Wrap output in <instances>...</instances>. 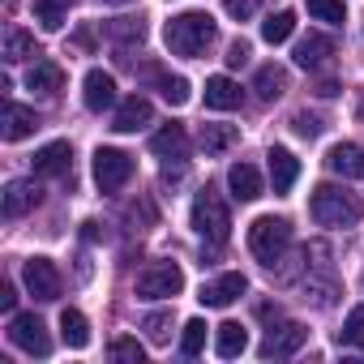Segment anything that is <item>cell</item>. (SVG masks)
I'll list each match as a JSON object with an SVG mask.
<instances>
[{
    "label": "cell",
    "instance_id": "obj_1",
    "mask_svg": "<svg viewBox=\"0 0 364 364\" xmlns=\"http://www.w3.org/2000/svg\"><path fill=\"white\" fill-rule=\"evenodd\" d=\"M215 35H219V26H215V18L210 14H202V9H189V14H176L167 26H163V39H167V48H171V56H202L210 43H215Z\"/></svg>",
    "mask_w": 364,
    "mask_h": 364
},
{
    "label": "cell",
    "instance_id": "obj_2",
    "mask_svg": "<svg viewBox=\"0 0 364 364\" xmlns=\"http://www.w3.org/2000/svg\"><path fill=\"white\" fill-rule=\"evenodd\" d=\"M309 210L321 228H355L364 219V202L347 189H334V185H317Z\"/></svg>",
    "mask_w": 364,
    "mask_h": 364
},
{
    "label": "cell",
    "instance_id": "obj_3",
    "mask_svg": "<svg viewBox=\"0 0 364 364\" xmlns=\"http://www.w3.org/2000/svg\"><path fill=\"white\" fill-rule=\"evenodd\" d=\"M287 245H291V223L287 219H274V215L253 219V228H249V253L262 266H279V257L287 253Z\"/></svg>",
    "mask_w": 364,
    "mask_h": 364
},
{
    "label": "cell",
    "instance_id": "obj_4",
    "mask_svg": "<svg viewBox=\"0 0 364 364\" xmlns=\"http://www.w3.org/2000/svg\"><path fill=\"white\" fill-rule=\"evenodd\" d=\"M193 232L206 236V240H215V245H223L232 236V210H228V202L210 185L193 198Z\"/></svg>",
    "mask_w": 364,
    "mask_h": 364
},
{
    "label": "cell",
    "instance_id": "obj_5",
    "mask_svg": "<svg viewBox=\"0 0 364 364\" xmlns=\"http://www.w3.org/2000/svg\"><path fill=\"white\" fill-rule=\"evenodd\" d=\"M185 291V270L176 262H150L141 274H137V296L141 300H171Z\"/></svg>",
    "mask_w": 364,
    "mask_h": 364
},
{
    "label": "cell",
    "instance_id": "obj_6",
    "mask_svg": "<svg viewBox=\"0 0 364 364\" xmlns=\"http://www.w3.org/2000/svg\"><path fill=\"white\" fill-rule=\"evenodd\" d=\"M133 180V154L116 150V146H99L95 150V185L103 193H120Z\"/></svg>",
    "mask_w": 364,
    "mask_h": 364
},
{
    "label": "cell",
    "instance_id": "obj_7",
    "mask_svg": "<svg viewBox=\"0 0 364 364\" xmlns=\"http://www.w3.org/2000/svg\"><path fill=\"white\" fill-rule=\"evenodd\" d=\"M9 343L22 347L26 355H48V351H52L48 326H43L35 313H14V317H9Z\"/></svg>",
    "mask_w": 364,
    "mask_h": 364
},
{
    "label": "cell",
    "instance_id": "obj_8",
    "mask_svg": "<svg viewBox=\"0 0 364 364\" xmlns=\"http://www.w3.org/2000/svg\"><path fill=\"white\" fill-rule=\"evenodd\" d=\"M22 283H26V291H31L35 300H43V304L60 300V270H56L48 257H31V262L22 266Z\"/></svg>",
    "mask_w": 364,
    "mask_h": 364
},
{
    "label": "cell",
    "instance_id": "obj_9",
    "mask_svg": "<svg viewBox=\"0 0 364 364\" xmlns=\"http://www.w3.org/2000/svg\"><path fill=\"white\" fill-rule=\"evenodd\" d=\"M304 338H309V330H304L300 321H283L279 330H270V334L262 338L257 355H262V360H287V355H296V351L304 347Z\"/></svg>",
    "mask_w": 364,
    "mask_h": 364
},
{
    "label": "cell",
    "instance_id": "obj_10",
    "mask_svg": "<svg viewBox=\"0 0 364 364\" xmlns=\"http://www.w3.org/2000/svg\"><path fill=\"white\" fill-rule=\"evenodd\" d=\"M249 291V279L245 274H236V270H228V274H219L215 283H202V304L206 309H228V304H236L240 296Z\"/></svg>",
    "mask_w": 364,
    "mask_h": 364
},
{
    "label": "cell",
    "instance_id": "obj_11",
    "mask_svg": "<svg viewBox=\"0 0 364 364\" xmlns=\"http://www.w3.org/2000/svg\"><path fill=\"white\" fill-rule=\"evenodd\" d=\"M266 167H270V185H274V193H287V189L296 185V176H300V159H296L287 146H270Z\"/></svg>",
    "mask_w": 364,
    "mask_h": 364
},
{
    "label": "cell",
    "instance_id": "obj_12",
    "mask_svg": "<svg viewBox=\"0 0 364 364\" xmlns=\"http://www.w3.org/2000/svg\"><path fill=\"white\" fill-rule=\"evenodd\" d=\"M82 103H86L90 112H107V107L116 103V77L103 73V69H90L86 82H82Z\"/></svg>",
    "mask_w": 364,
    "mask_h": 364
},
{
    "label": "cell",
    "instance_id": "obj_13",
    "mask_svg": "<svg viewBox=\"0 0 364 364\" xmlns=\"http://www.w3.org/2000/svg\"><path fill=\"white\" fill-rule=\"evenodd\" d=\"M154 120V107H150V99H141V95H129L120 107H116V116H112V129L116 133H137V129H146Z\"/></svg>",
    "mask_w": 364,
    "mask_h": 364
},
{
    "label": "cell",
    "instance_id": "obj_14",
    "mask_svg": "<svg viewBox=\"0 0 364 364\" xmlns=\"http://www.w3.org/2000/svg\"><path fill=\"white\" fill-rule=\"evenodd\" d=\"M326 167H330L334 176L364 180V146H355V141H338V146H330V154H326Z\"/></svg>",
    "mask_w": 364,
    "mask_h": 364
},
{
    "label": "cell",
    "instance_id": "obj_15",
    "mask_svg": "<svg viewBox=\"0 0 364 364\" xmlns=\"http://www.w3.org/2000/svg\"><path fill=\"white\" fill-rule=\"evenodd\" d=\"M291 56H296V65H300V69H321V65H330V56H334V39L313 31V35H304V39L296 43V52H291Z\"/></svg>",
    "mask_w": 364,
    "mask_h": 364
},
{
    "label": "cell",
    "instance_id": "obj_16",
    "mask_svg": "<svg viewBox=\"0 0 364 364\" xmlns=\"http://www.w3.org/2000/svg\"><path fill=\"white\" fill-rule=\"evenodd\" d=\"M39 129V116L35 107H22V103H5V116H0V133H5V141H22Z\"/></svg>",
    "mask_w": 364,
    "mask_h": 364
},
{
    "label": "cell",
    "instance_id": "obj_17",
    "mask_svg": "<svg viewBox=\"0 0 364 364\" xmlns=\"http://www.w3.org/2000/svg\"><path fill=\"white\" fill-rule=\"evenodd\" d=\"M228 185H232V198L236 202H257L262 198V171L253 163H232Z\"/></svg>",
    "mask_w": 364,
    "mask_h": 364
},
{
    "label": "cell",
    "instance_id": "obj_18",
    "mask_svg": "<svg viewBox=\"0 0 364 364\" xmlns=\"http://www.w3.org/2000/svg\"><path fill=\"white\" fill-rule=\"evenodd\" d=\"M35 206H39V185H35V180H9V189H5V215L22 219Z\"/></svg>",
    "mask_w": 364,
    "mask_h": 364
},
{
    "label": "cell",
    "instance_id": "obj_19",
    "mask_svg": "<svg viewBox=\"0 0 364 364\" xmlns=\"http://www.w3.org/2000/svg\"><path fill=\"white\" fill-rule=\"evenodd\" d=\"M150 150L159 159H185L189 154V133L180 129V124H163L154 137H150Z\"/></svg>",
    "mask_w": 364,
    "mask_h": 364
},
{
    "label": "cell",
    "instance_id": "obj_20",
    "mask_svg": "<svg viewBox=\"0 0 364 364\" xmlns=\"http://www.w3.org/2000/svg\"><path fill=\"white\" fill-rule=\"evenodd\" d=\"M240 86L232 82V77H206V107H215V112H236L240 107Z\"/></svg>",
    "mask_w": 364,
    "mask_h": 364
},
{
    "label": "cell",
    "instance_id": "obj_21",
    "mask_svg": "<svg viewBox=\"0 0 364 364\" xmlns=\"http://www.w3.org/2000/svg\"><path fill=\"white\" fill-rule=\"evenodd\" d=\"M69 159H73L69 141H48L31 163H35V176H65L69 171Z\"/></svg>",
    "mask_w": 364,
    "mask_h": 364
},
{
    "label": "cell",
    "instance_id": "obj_22",
    "mask_svg": "<svg viewBox=\"0 0 364 364\" xmlns=\"http://www.w3.org/2000/svg\"><path fill=\"white\" fill-rule=\"evenodd\" d=\"M26 86L39 90V95H56V90L65 86V69H60L56 60H35L31 73H26Z\"/></svg>",
    "mask_w": 364,
    "mask_h": 364
},
{
    "label": "cell",
    "instance_id": "obj_23",
    "mask_svg": "<svg viewBox=\"0 0 364 364\" xmlns=\"http://www.w3.org/2000/svg\"><path fill=\"white\" fill-rule=\"evenodd\" d=\"M245 347H249V330H245L240 321H223V326L215 330V351H219L223 360H236Z\"/></svg>",
    "mask_w": 364,
    "mask_h": 364
},
{
    "label": "cell",
    "instance_id": "obj_24",
    "mask_svg": "<svg viewBox=\"0 0 364 364\" xmlns=\"http://www.w3.org/2000/svg\"><path fill=\"white\" fill-rule=\"evenodd\" d=\"M146 77L159 82V95H163L171 107H185V103H189V77H180V73L171 77V73H163V69H154V65L146 69Z\"/></svg>",
    "mask_w": 364,
    "mask_h": 364
},
{
    "label": "cell",
    "instance_id": "obj_25",
    "mask_svg": "<svg viewBox=\"0 0 364 364\" xmlns=\"http://www.w3.org/2000/svg\"><path fill=\"white\" fill-rule=\"evenodd\" d=\"M253 90H257L266 103L283 99V90H287V69H283V65H262L257 77H253Z\"/></svg>",
    "mask_w": 364,
    "mask_h": 364
},
{
    "label": "cell",
    "instance_id": "obj_26",
    "mask_svg": "<svg viewBox=\"0 0 364 364\" xmlns=\"http://www.w3.org/2000/svg\"><path fill=\"white\" fill-rule=\"evenodd\" d=\"M31 56H39V52H35V35L22 31V26H9V31H5V60L18 65V60H31Z\"/></svg>",
    "mask_w": 364,
    "mask_h": 364
},
{
    "label": "cell",
    "instance_id": "obj_27",
    "mask_svg": "<svg viewBox=\"0 0 364 364\" xmlns=\"http://www.w3.org/2000/svg\"><path fill=\"white\" fill-rule=\"evenodd\" d=\"M236 137H240L236 124H206V129H202V150H206V154H223V150L236 146Z\"/></svg>",
    "mask_w": 364,
    "mask_h": 364
},
{
    "label": "cell",
    "instance_id": "obj_28",
    "mask_svg": "<svg viewBox=\"0 0 364 364\" xmlns=\"http://www.w3.org/2000/svg\"><path fill=\"white\" fill-rule=\"evenodd\" d=\"M60 334H65L69 347H86V343H90V321H86V313L65 309V313H60Z\"/></svg>",
    "mask_w": 364,
    "mask_h": 364
},
{
    "label": "cell",
    "instance_id": "obj_29",
    "mask_svg": "<svg viewBox=\"0 0 364 364\" xmlns=\"http://www.w3.org/2000/svg\"><path fill=\"white\" fill-rule=\"evenodd\" d=\"M291 31H296V14H291V9H279V14H270V18L262 22V39H266V43H287Z\"/></svg>",
    "mask_w": 364,
    "mask_h": 364
},
{
    "label": "cell",
    "instance_id": "obj_30",
    "mask_svg": "<svg viewBox=\"0 0 364 364\" xmlns=\"http://www.w3.org/2000/svg\"><path fill=\"white\" fill-rule=\"evenodd\" d=\"M69 5H73V0H35V18H39V26H43V31H60L65 18H69Z\"/></svg>",
    "mask_w": 364,
    "mask_h": 364
},
{
    "label": "cell",
    "instance_id": "obj_31",
    "mask_svg": "<svg viewBox=\"0 0 364 364\" xmlns=\"http://www.w3.org/2000/svg\"><path fill=\"white\" fill-rule=\"evenodd\" d=\"M206 347V321H185V334H180V355H202Z\"/></svg>",
    "mask_w": 364,
    "mask_h": 364
},
{
    "label": "cell",
    "instance_id": "obj_32",
    "mask_svg": "<svg viewBox=\"0 0 364 364\" xmlns=\"http://www.w3.org/2000/svg\"><path fill=\"white\" fill-rule=\"evenodd\" d=\"M309 14H313L317 22H330V26H343V22H347L343 0H309Z\"/></svg>",
    "mask_w": 364,
    "mask_h": 364
},
{
    "label": "cell",
    "instance_id": "obj_33",
    "mask_svg": "<svg viewBox=\"0 0 364 364\" xmlns=\"http://www.w3.org/2000/svg\"><path fill=\"white\" fill-rule=\"evenodd\" d=\"M112 39H124V43H141L146 39V26H141V18H120V22H112Z\"/></svg>",
    "mask_w": 364,
    "mask_h": 364
},
{
    "label": "cell",
    "instance_id": "obj_34",
    "mask_svg": "<svg viewBox=\"0 0 364 364\" xmlns=\"http://www.w3.org/2000/svg\"><path fill=\"white\" fill-rule=\"evenodd\" d=\"M107 351H112V360H133V364H141V355H146V351H141V343H137V338H129V334H124V338H112V347H107Z\"/></svg>",
    "mask_w": 364,
    "mask_h": 364
},
{
    "label": "cell",
    "instance_id": "obj_35",
    "mask_svg": "<svg viewBox=\"0 0 364 364\" xmlns=\"http://www.w3.org/2000/svg\"><path fill=\"white\" fill-rule=\"evenodd\" d=\"M141 330L150 334V343H167V330H171V313H150L141 321Z\"/></svg>",
    "mask_w": 364,
    "mask_h": 364
},
{
    "label": "cell",
    "instance_id": "obj_36",
    "mask_svg": "<svg viewBox=\"0 0 364 364\" xmlns=\"http://www.w3.org/2000/svg\"><path fill=\"white\" fill-rule=\"evenodd\" d=\"M338 343H347V347L351 343H364V313H351L347 317V330L338 334Z\"/></svg>",
    "mask_w": 364,
    "mask_h": 364
},
{
    "label": "cell",
    "instance_id": "obj_37",
    "mask_svg": "<svg viewBox=\"0 0 364 364\" xmlns=\"http://www.w3.org/2000/svg\"><path fill=\"white\" fill-rule=\"evenodd\" d=\"M257 5H262V0H223V9L236 18V22H245V18H253L257 14Z\"/></svg>",
    "mask_w": 364,
    "mask_h": 364
},
{
    "label": "cell",
    "instance_id": "obj_38",
    "mask_svg": "<svg viewBox=\"0 0 364 364\" xmlns=\"http://www.w3.org/2000/svg\"><path fill=\"white\" fill-rule=\"evenodd\" d=\"M291 129H296L300 137H317V133H321V120H317V116H309V112H300V116L291 120Z\"/></svg>",
    "mask_w": 364,
    "mask_h": 364
},
{
    "label": "cell",
    "instance_id": "obj_39",
    "mask_svg": "<svg viewBox=\"0 0 364 364\" xmlns=\"http://www.w3.org/2000/svg\"><path fill=\"white\" fill-rule=\"evenodd\" d=\"M228 65H232V69H240V65H249V43H245V39H236V43L228 48Z\"/></svg>",
    "mask_w": 364,
    "mask_h": 364
},
{
    "label": "cell",
    "instance_id": "obj_40",
    "mask_svg": "<svg viewBox=\"0 0 364 364\" xmlns=\"http://www.w3.org/2000/svg\"><path fill=\"white\" fill-rule=\"evenodd\" d=\"M14 304H18V287L5 279V283H0V309H5V313H14Z\"/></svg>",
    "mask_w": 364,
    "mask_h": 364
},
{
    "label": "cell",
    "instance_id": "obj_41",
    "mask_svg": "<svg viewBox=\"0 0 364 364\" xmlns=\"http://www.w3.org/2000/svg\"><path fill=\"white\" fill-rule=\"evenodd\" d=\"M112 5H124V0H112Z\"/></svg>",
    "mask_w": 364,
    "mask_h": 364
}]
</instances>
